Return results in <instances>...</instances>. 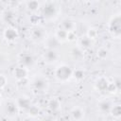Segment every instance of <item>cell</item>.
I'll return each instance as SVG.
<instances>
[{"label":"cell","instance_id":"5b68a950","mask_svg":"<svg viewBox=\"0 0 121 121\" xmlns=\"http://www.w3.org/2000/svg\"><path fill=\"white\" fill-rule=\"evenodd\" d=\"M33 85H34V87H35V89L37 91H39V92H46V90L48 88V81L43 77H38V78H36L34 79Z\"/></svg>","mask_w":121,"mask_h":121},{"label":"cell","instance_id":"277c9868","mask_svg":"<svg viewBox=\"0 0 121 121\" xmlns=\"http://www.w3.org/2000/svg\"><path fill=\"white\" fill-rule=\"evenodd\" d=\"M76 26H77L76 22L71 18L63 19L60 25V28L66 32H74L76 29Z\"/></svg>","mask_w":121,"mask_h":121},{"label":"cell","instance_id":"d6986e66","mask_svg":"<svg viewBox=\"0 0 121 121\" xmlns=\"http://www.w3.org/2000/svg\"><path fill=\"white\" fill-rule=\"evenodd\" d=\"M96 35H97V32H96V30L94 29V28H90V29L88 30V32H87V37H88L90 40L95 39V38L96 37Z\"/></svg>","mask_w":121,"mask_h":121},{"label":"cell","instance_id":"d4e9b609","mask_svg":"<svg viewBox=\"0 0 121 121\" xmlns=\"http://www.w3.org/2000/svg\"><path fill=\"white\" fill-rule=\"evenodd\" d=\"M102 54H103V55H104V57H105V56L107 55V50H105V49H102V48H101L99 51H97V55H98L99 57H100Z\"/></svg>","mask_w":121,"mask_h":121},{"label":"cell","instance_id":"e0dca14e","mask_svg":"<svg viewBox=\"0 0 121 121\" xmlns=\"http://www.w3.org/2000/svg\"><path fill=\"white\" fill-rule=\"evenodd\" d=\"M91 44H92V40H90L87 36L80 38V40H79V45H80L81 47H83V48H88V47L91 46Z\"/></svg>","mask_w":121,"mask_h":121},{"label":"cell","instance_id":"cb8c5ba5","mask_svg":"<svg viewBox=\"0 0 121 121\" xmlns=\"http://www.w3.org/2000/svg\"><path fill=\"white\" fill-rule=\"evenodd\" d=\"M7 84V78L4 75H0V89Z\"/></svg>","mask_w":121,"mask_h":121},{"label":"cell","instance_id":"30bf717a","mask_svg":"<svg viewBox=\"0 0 121 121\" xmlns=\"http://www.w3.org/2000/svg\"><path fill=\"white\" fill-rule=\"evenodd\" d=\"M45 35H46V32L42 27H36L31 32L32 39L35 40V41H38V42H41V41L44 40L45 39Z\"/></svg>","mask_w":121,"mask_h":121},{"label":"cell","instance_id":"5bb4252c","mask_svg":"<svg viewBox=\"0 0 121 121\" xmlns=\"http://www.w3.org/2000/svg\"><path fill=\"white\" fill-rule=\"evenodd\" d=\"M67 36H68V32L59 28L57 29L56 33H55V38L57 39V41L60 43V42H65L67 41Z\"/></svg>","mask_w":121,"mask_h":121},{"label":"cell","instance_id":"7a4b0ae2","mask_svg":"<svg viewBox=\"0 0 121 121\" xmlns=\"http://www.w3.org/2000/svg\"><path fill=\"white\" fill-rule=\"evenodd\" d=\"M108 28H109V32L111 33V35L113 38L118 39L120 37L121 34V20H120V14L117 13L115 15H113L108 25Z\"/></svg>","mask_w":121,"mask_h":121},{"label":"cell","instance_id":"52a82bcc","mask_svg":"<svg viewBox=\"0 0 121 121\" xmlns=\"http://www.w3.org/2000/svg\"><path fill=\"white\" fill-rule=\"evenodd\" d=\"M27 75H28V68H26V67H25L23 65L15 68L14 71H13L14 78H17V79H19V80L26 78L27 77Z\"/></svg>","mask_w":121,"mask_h":121},{"label":"cell","instance_id":"2e32d148","mask_svg":"<svg viewBox=\"0 0 121 121\" xmlns=\"http://www.w3.org/2000/svg\"><path fill=\"white\" fill-rule=\"evenodd\" d=\"M26 7L30 11H36L41 8V3L38 1H28L26 3Z\"/></svg>","mask_w":121,"mask_h":121},{"label":"cell","instance_id":"9c48e42d","mask_svg":"<svg viewBox=\"0 0 121 121\" xmlns=\"http://www.w3.org/2000/svg\"><path fill=\"white\" fill-rule=\"evenodd\" d=\"M18 36H19V33H18L17 29L12 27V26H9V27L6 28L5 31H4V37L9 42H12V41L16 40L18 38Z\"/></svg>","mask_w":121,"mask_h":121},{"label":"cell","instance_id":"ffe728a7","mask_svg":"<svg viewBox=\"0 0 121 121\" xmlns=\"http://www.w3.org/2000/svg\"><path fill=\"white\" fill-rule=\"evenodd\" d=\"M111 112H112V115L116 118H118L120 116V107L119 106H115V107H112Z\"/></svg>","mask_w":121,"mask_h":121},{"label":"cell","instance_id":"6da1fadb","mask_svg":"<svg viewBox=\"0 0 121 121\" xmlns=\"http://www.w3.org/2000/svg\"><path fill=\"white\" fill-rule=\"evenodd\" d=\"M54 75L59 81L66 82L73 77V70L69 65L65 63H61L56 67L54 71Z\"/></svg>","mask_w":121,"mask_h":121},{"label":"cell","instance_id":"7402d4cb","mask_svg":"<svg viewBox=\"0 0 121 121\" xmlns=\"http://www.w3.org/2000/svg\"><path fill=\"white\" fill-rule=\"evenodd\" d=\"M60 103H59V101H57V100H51L50 101V103H49V108H51L53 111H55V110H58L60 107Z\"/></svg>","mask_w":121,"mask_h":121},{"label":"cell","instance_id":"9a60e30c","mask_svg":"<svg viewBox=\"0 0 121 121\" xmlns=\"http://www.w3.org/2000/svg\"><path fill=\"white\" fill-rule=\"evenodd\" d=\"M33 58L31 55H28V54H24L22 55V65L28 68L29 66H31L33 64Z\"/></svg>","mask_w":121,"mask_h":121},{"label":"cell","instance_id":"4fadbf2b","mask_svg":"<svg viewBox=\"0 0 121 121\" xmlns=\"http://www.w3.org/2000/svg\"><path fill=\"white\" fill-rule=\"evenodd\" d=\"M18 108H23V109H28L31 105H30V100L26 97V96H20L16 102Z\"/></svg>","mask_w":121,"mask_h":121},{"label":"cell","instance_id":"8fae6325","mask_svg":"<svg viewBox=\"0 0 121 121\" xmlns=\"http://www.w3.org/2000/svg\"><path fill=\"white\" fill-rule=\"evenodd\" d=\"M70 114H71V117L75 121H80V120H82V118H84V111L78 106L74 107L71 110Z\"/></svg>","mask_w":121,"mask_h":121},{"label":"cell","instance_id":"3957f363","mask_svg":"<svg viewBox=\"0 0 121 121\" xmlns=\"http://www.w3.org/2000/svg\"><path fill=\"white\" fill-rule=\"evenodd\" d=\"M43 14L47 19H53L58 16L59 13V6L56 2H45L43 3Z\"/></svg>","mask_w":121,"mask_h":121},{"label":"cell","instance_id":"8992f818","mask_svg":"<svg viewBox=\"0 0 121 121\" xmlns=\"http://www.w3.org/2000/svg\"><path fill=\"white\" fill-rule=\"evenodd\" d=\"M43 57H44V60L47 63L52 64V63H55V62L58 61V60L60 58V55H59V53L54 48H50V49H48L44 53V56Z\"/></svg>","mask_w":121,"mask_h":121},{"label":"cell","instance_id":"44dd1931","mask_svg":"<svg viewBox=\"0 0 121 121\" xmlns=\"http://www.w3.org/2000/svg\"><path fill=\"white\" fill-rule=\"evenodd\" d=\"M73 76L76 78H78V79H80V78H83V76H84V73H83V71L82 70H75V71H73Z\"/></svg>","mask_w":121,"mask_h":121},{"label":"cell","instance_id":"603a6c76","mask_svg":"<svg viewBox=\"0 0 121 121\" xmlns=\"http://www.w3.org/2000/svg\"><path fill=\"white\" fill-rule=\"evenodd\" d=\"M27 110H28L29 114L32 115V116H36V115L39 113V110H38L36 107H34V106H30Z\"/></svg>","mask_w":121,"mask_h":121},{"label":"cell","instance_id":"ba28073f","mask_svg":"<svg viewBox=\"0 0 121 121\" xmlns=\"http://www.w3.org/2000/svg\"><path fill=\"white\" fill-rule=\"evenodd\" d=\"M5 112L9 116H15L18 112V106L13 101H8L5 105Z\"/></svg>","mask_w":121,"mask_h":121},{"label":"cell","instance_id":"ac0fdd59","mask_svg":"<svg viewBox=\"0 0 121 121\" xmlns=\"http://www.w3.org/2000/svg\"><path fill=\"white\" fill-rule=\"evenodd\" d=\"M99 109L103 112H110L112 110V106L108 101H102L99 104Z\"/></svg>","mask_w":121,"mask_h":121},{"label":"cell","instance_id":"484cf974","mask_svg":"<svg viewBox=\"0 0 121 121\" xmlns=\"http://www.w3.org/2000/svg\"><path fill=\"white\" fill-rule=\"evenodd\" d=\"M1 100H2V96H1V95H0V105H1Z\"/></svg>","mask_w":121,"mask_h":121},{"label":"cell","instance_id":"7c38bea8","mask_svg":"<svg viewBox=\"0 0 121 121\" xmlns=\"http://www.w3.org/2000/svg\"><path fill=\"white\" fill-rule=\"evenodd\" d=\"M95 85V88H96L97 90L104 91V90H106V89L109 88L110 83L108 82V80H107L105 78H97V79H96Z\"/></svg>","mask_w":121,"mask_h":121}]
</instances>
